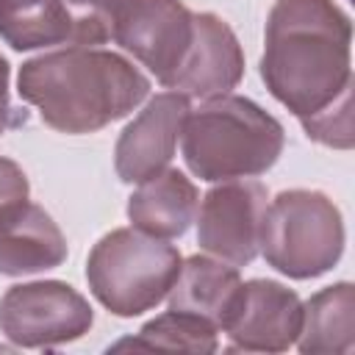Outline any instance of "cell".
I'll return each instance as SVG.
<instances>
[{
	"label": "cell",
	"instance_id": "cell-2",
	"mask_svg": "<svg viewBox=\"0 0 355 355\" xmlns=\"http://www.w3.org/2000/svg\"><path fill=\"white\" fill-rule=\"evenodd\" d=\"M17 92L47 128L83 136L139 108L150 94V78L114 50L72 44L25 61Z\"/></svg>",
	"mask_w": 355,
	"mask_h": 355
},
{
	"label": "cell",
	"instance_id": "cell-5",
	"mask_svg": "<svg viewBox=\"0 0 355 355\" xmlns=\"http://www.w3.org/2000/svg\"><path fill=\"white\" fill-rule=\"evenodd\" d=\"M344 216L316 189H288L266 202L258 252L272 269L291 280H311L330 272L344 255Z\"/></svg>",
	"mask_w": 355,
	"mask_h": 355
},
{
	"label": "cell",
	"instance_id": "cell-7",
	"mask_svg": "<svg viewBox=\"0 0 355 355\" xmlns=\"http://www.w3.org/2000/svg\"><path fill=\"white\" fill-rule=\"evenodd\" d=\"M269 191L261 180H219L197 205V244L208 255L247 266L258 255V236Z\"/></svg>",
	"mask_w": 355,
	"mask_h": 355
},
{
	"label": "cell",
	"instance_id": "cell-20",
	"mask_svg": "<svg viewBox=\"0 0 355 355\" xmlns=\"http://www.w3.org/2000/svg\"><path fill=\"white\" fill-rule=\"evenodd\" d=\"M28 194H31V186H28V175L22 172V166L0 155V216L8 208L25 202Z\"/></svg>",
	"mask_w": 355,
	"mask_h": 355
},
{
	"label": "cell",
	"instance_id": "cell-17",
	"mask_svg": "<svg viewBox=\"0 0 355 355\" xmlns=\"http://www.w3.org/2000/svg\"><path fill=\"white\" fill-rule=\"evenodd\" d=\"M216 327L208 324L200 316H191L186 311H166L155 319H150L136 338H125L114 344V349L122 347H144V349H186V352H214L219 347Z\"/></svg>",
	"mask_w": 355,
	"mask_h": 355
},
{
	"label": "cell",
	"instance_id": "cell-12",
	"mask_svg": "<svg viewBox=\"0 0 355 355\" xmlns=\"http://www.w3.org/2000/svg\"><path fill=\"white\" fill-rule=\"evenodd\" d=\"M67 261V239L55 219L25 200L0 216V275H39Z\"/></svg>",
	"mask_w": 355,
	"mask_h": 355
},
{
	"label": "cell",
	"instance_id": "cell-15",
	"mask_svg": "<svg viewBox=\"0 0 355 355\" xmlns=\"http://www.w3.org/2000/svg\"><path fill=\"white\" fill-rule=\"evenodd\" d=\"M305 355H347L355 349V286L341 280L302 302V327L294 341Z\"/></svg>",
	"mask_w": 355,
	"mask_h": 355
},
{
	"label": "cell",
	"instance_id": "cell-4",
	"mask_svg": "<svg viewBox=\"0 0 355 355\" xmlns=\"http://www.w3.org/2000/svg\"><path fill=\"white\" fill-rule=\"evenodd\" d=\"M180 263V250L166 239L147 236L136 227H116L92 247L86 280L105 311L130 319L166 300Z\"/></svg>",
	"mask_w": 355,
	"mask_h": 355
},
{
	"label": "cell",
	"instance_id": "cell-21",
	"mask_svg": "<svg viewBox=\"0 0 355 355\" xmlns=\"http://www.w3.org/2000/svg\"><path fill=\"white\" fill-rule=\"evenodd\" d=\"M8 80H11V67L8 61L0 55V136L11 128H19L28 122V114L22 108L11 105V92H8Z\"/></svg>",
	"mask_w": 355,
	"mask_h": 355
},
{
	"label": "cell",
	"instance_id": "cell-10",
	"mask_svg": "<svg viewBox=\"0 0 355 355\" xmlns=\"http://www.w3.org/2000/svg\"><path fill=\"white\" fill-rule=\"evenodd\" d=\"M189 111V97L180 92H161L147 100L114 147V169L122 183H141L169 166Z\"/></svg>",
	"mask_w": 355,
	"mask_h": 355
},
{
	"label": "cell",
	"instance_id": "cell-13",
	"mask_svg": "<svg viewBox=\"0 0 355 355\" xmlns=\"http://www.w3.org/2000/svg\"><path fill=\"white\" fill-rule=\"evenodd\" d=\"M197 186L180 169H164L139 183L128 197V219L136 230L155 239H178L197 216Z\"/></svg>",
	"mask_w": 355,
	"mask_h": 355
},
{
	"label": "cell",
	"instance_id": "cell-14",
	"mask_svg": "<svg viewBox=\"0 0 355 355\" xmlns=\"http://www.w3.org/2000/svg\"><path fill=\"white\" fill-rule=\"evenodd\" d=\"M239 288H241L239 266L208 255H191L180 263L178 280L169 288L166 300L172 311H186L222 330Z\"/></svg>",
	"mask_w": 355,
	"mask_h": 355
},
{
	"label": "cell",
	"instance_id": "cell-11",
	"mask_svg": "<svg viewBox=\"0 0 355 355\" xmlns=\"http://www.w3.org/2000/svg\"><path fill=\"white\" fill-rule=\"evenodd\" d=\"M244 78V53L233 28L211 14H194V36L191 44L166 83V89L180 92L186 97L211 100L219 94H230Z\"/></svg>",
	"mask_w": 355,
	"mask_h": 355
},
{
	"label": "cell",
	"instance_id": "cell-8",
	"mask_svg": "<svg viewBox=\"0 0 355 355\" xmlns=\"http://www.w3.org/2000/svg\"><path fill=\"white\" fill-rule=\"evenodd\" d=\"M191 36L194 11L180 0H128L116 17L111 39L166 86L178 72Z\"/></svg>",
	"mask_w": 355,
	"mask_h": 355
},
{
	"label": "cell",
	"instance_id": "cell-3",
	"mask_svg": "<svg viewBox=\"0 0 355 355\" xmlns=\"http://www.w3.org/2000/svg\"><path fill=\"white\" fill-rule=\"evenodd\" d=\"M286 147L283 125L241 94H219L189 111L180 153L200 180H239L272 169Z\"/></svg>",
	"mask_w": 355,
	"mask_h": 355
},
{
	"label": "cell",
	"instance_id": "cell-19",
	"mask_svg": "<svg viewBox=\"0 0 355 355\" xmlns=\"http://www.w3.org/2000/svg\"><path fill=\"white\" fill-rule=\"evenodd\" d=\"M302 130L308 133V139H313L324 147L349 150L352 147V97H344L336 105H330L327 111H322L319 116L305 119Z\"/></svg>",
	"mask_w": 355,
	"mask_h": 355
},
{
	"label": "cell",
	"instance_id": "cell-9",
	"mask_svg": "<svg viewBox=\"0 0 355 355\" xmlns=\"http://www.w3.org/2000/svg\"><path fill=\"white\" fill-rule=\"evenodd\" d=\"M302 327V300L294 288L255 277L241 283L222 333L230 349L247 352H286Z\"/></svg>",
	"mask_w": 355,
	"mask_h": 355
},
{
	"label": "cell",
	"instance_id": "cell-16",
	"mask_svg": "<svg viewBox=\"0 0 355 355\" xmlns=\"http://www.w3.org/2000/svg\"><path fill=\"white\" fill-rule=\"evenodd\" d=\"M0 39L11 50L67 44L72 25L61 0H0Z\"/></svg>",
	"mask_w": 355,
	"mask_h": 355
},
{
	"label": "cell",
	"instance_id": "cell-6",
	"mask_svg": "<svg viewBox=\"0 0 355 355\" xmlns=\"http://www.w3.org/2000/svg\"><path fill=\"white\" fill-rule=\"evenodd\" d=\"M94 324L89 300L61 280L11 286L0 300V333L25 349L78 341Z\"/></svg>",
	"mask_w": 355,
	"mask_h": 355
},
{
	"label": "cell",
	"instance_id": "cell-18",
	"mask_svg": "<svg viewBox=\"0 0 355 355\" xmlns=\"http://www.w3.org/2000/svg\"><path fill=\"white\" fill-rule=\"evenodd\" d=\"M125 3L128 0H61L72 25L69 44L78 47L105 44L114 36V25Z\"/></svg>",
	"mask_w": 355,
	"mask_h": 355
},
{
	"label": "cell",
	"instance_id": "cell-1",
	"mask_svg": "<svg viewBox=\"0 0 355 355\" xmlns=\"http://www.w3.org/2000/svg\"><path fill=\"white\" fill-rule=\"evenodd\" d=\"M261 78L300 122L352 97V19L336 0H275Z\"/></svg>",
	"mask_w": 355,
	"mask_h": 355
}]
</instances>
